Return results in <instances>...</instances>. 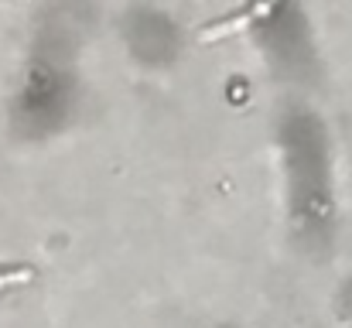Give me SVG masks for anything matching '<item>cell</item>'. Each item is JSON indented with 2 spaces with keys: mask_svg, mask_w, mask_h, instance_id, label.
Masks as SVG:
<instances>
[{
  "mask_svg": "<svg viewBox=\"0 0 352 328\" xmlns=\"http://www.w3.org/2000/svg\"><path fill=\"white\" fill-rule=\"evenodd\" d=\"M280 3H284V0H246L239 10L230 14V17H223V21H216V24H206V28L199 31V38H202V41H219V38L239 34V31H246L250 24L270 17Z\"/></svg>",
  "mask_w": 352,
  "mask_h": 328,
  "instance_id": "1",
  "label": "cell"
},
{
  "mask_svg": "<svg viewBox=\"0 0 352 328\" xmlns=\"http://www.w3.org/2000/svg\"><path fill=\"white\" fill-rule=\"evenodd\" d=\"M31 277H34L31 267H7V270H0V287H7V284H21V281H31Z\"/></svg>",
  "mask_w": 352,
  "mask_h": 328,
  "instance_id": "2",
  "label": "cell"
}]
</instances>
